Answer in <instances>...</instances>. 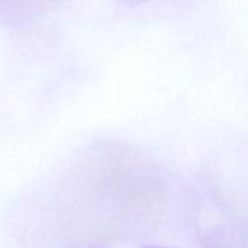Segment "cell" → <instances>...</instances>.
I'll return each instance as SVG.
<instances>
[{
  "label": "cell",
  "instance_id": "cell-1",
  "mask_svg": "<svg viewBox=\"0 0 248 248\" xmlns=\"http://www.w3.org/2000/svg\"><path fill=\"white\" fill-rule=\"evenodd\" d=\"M127 3H139V2H146V0H124Z\"/></svg>",
  "mask_w": 248,
  "mask_h": 248
},
{
  "label": "cell",
  "instance_id": "cell-2",
  "mask_svg": "<svg viewBox=\"0 0 248 248\" xmlns=\"http://www.w3.org/2000/svg\"><path fill=\"white\" fill-rule=\"evenodd\" d=\"M143 248H167V247H159V245H145Z\"/></svg>",
  "mask_w": 248,
  "mask_h": 248
}]
</instances>
